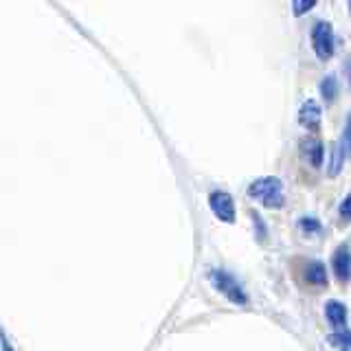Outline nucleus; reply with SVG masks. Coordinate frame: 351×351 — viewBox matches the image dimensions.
<instances>
[{
    "label": "nucleus",
    "mask_w": 351,
    "mask_h": 351,
    "mask_svg": "<svg viewBox=\"0 0 351 351\" xmlns=\"http://www.w3.org/2000/svg\"><path fill=\"white\" fill-rule=\"evenodd\" d=\"M0 347H3V351H16V349H14V345L9 343L7 334L3 332V327H0Z\"/></svg>",
    "instance_id": "14"
},
{
    "label": "nucleus",
    "mask_w": 351,
    "mask_h": 351,
    "mask_svg": "<svg viewBox=\"0 0 351 351\" xmlns=\"http://www.w3.org/2000/svg\"><path fill=\"white\" fill-rule=\"evenodd\" d=\"M340 217L343 219H351V193L343 200V204H340Z\"/></svg>",
    "instance_id": "13"
},
{
    "label": "nucleus",
    "mask_w": 351,
    "mask_h": 351,
    "mask_svg": "<svg viewBox=\"0 0 351 351\" xmlns=\"http://www.w3.org/2000/svg\"><path fill=\"white\" fill-rule=\"evenodd\" d=\"M312 47L316 51V55L321 60L332 58L334 53V29L329 22L318 20L316 25L312 27Z\"/></svg>",
    "instance_id": "3"
},
{
    "label": "nucleus",
    "mask_w": 351,
    "mask_h": 351,
    "mask_svg": "<svg viewBox=\"0 0 351 351\" xmlns=\"http://www.w3.org/2000/svg\"><path fill=\"white\" fill-rule=\"evenodd\" d=\"M351 156V112L347 117V123H345V130H343V134H340V141H338V145H336V152H334V156H332V165H329V173L336 176L340 169H343V165L345 160Z\"/></svg>",
    "instance_id": "5"
},
{
    "label": "nucleus",
    "mask_w": 351,
    "mask_h": 351,
    "mask_svg": "<svg viewBox=\"0 0 351 351\" xmlns=\"http://www.w3.org/2000/svg\"><path fill=\"white\" fill-rule=\"evenodd\" d=\"M299 226L305 230V233H318V230H321V222L314 217H303L299 222Z\"/></svg>",
    "instance_id": "12"
},
{
    "label": "nucleus",
    "mask_w": 351,
    "mask_h": 351,
    "mask_svg": "<svg viewBox=\"0 0 351 351\" xmlns=\"http://www.w3.org/2000/svg\"><path fill=\"white\" fill-rule=\"evenodd\" d=\"M321 104L316 99H305L301 110H299V123L307 130H318L321 128Z\"/></svg>",
    "instance_id": "7"
},
{
    "label": "nucleus",
    "mask_w": 351,
    "mask_h": 351,
    "mask_svg": "<svg viewBox=\"0 0 351 351\" xmlns=\"http://www.w3.org/2000/svg\"><path fill=\"white\" fill-rule=\"evenodd\" d=\"M301 152H303V156L307 158V162L314 165V167H318V165L323 162V143L318 141V138H312V136H305L301 138Z\"/></svg>",
    "instance_id": "8"
},
{
    "label": "nucleus",
    "mask_w": 351,
    "mask_h": 351,
    "mask_svg": "<svg viewBox=\"0 0 351 351\" xmlns=\"http://www.w3.org/2000/svg\"><path fill=\"white\" fill-rule=\"evenodd\" d=\"M208 204H211V211L215 213L217 219H222V222H228V224L235 222V200L228 191L213 189L208 193Z\"/></svg>",
    "instance_id": "4"
},
{
    "label": "nucleus",
    "mask_w": 351,
    "mask_h": 351,
    "mask_svg": "<svg viewBox=\"0 0 351 351\" xmlns=\"http://www.w3.org/2000/svg\"><path fill=\"white\" fill-rule=\"evenodd\" d=\"M248 195L268 208H281L285 202V186L279 178L268 176V178L252 180L248 186Z\"/></svg>",
    "instance_id": "1"
},
{
    "label": "nucleus",
    "mask_w": 351,
    "mask_h": 351,
    "mask_svg": "<svg viewBox=\"0 0 351 351\" xmlns=\"http://www.w3.org/2000/svg\"><path fill=\"white\" fill-rule=\"evenodd\" d=\"M305 281L310 285H325L327 283V274H325V266L323 261H307L305 266Z\"/></svg>",
    "instance_id": "10"
},
{
    "label": "nucleus",
    "mask_w": 351,
    "mask_h": 351,
    "mask_svg": "<svg viewBox=\"0 0 351 351\" xmlns=\"http://www.w3.org/2000/svg\"><path fill=\"white\" fill-rule=\"evenodd\" d=\"M332 268H334V274L343 283H347L351 279V248L347 241L340 244L338 250L332 255Z\"/></svg>",
    "instance_id": "6"
},
{
    "label": "nucleus",
    "mask_w": 351,
    "mask_h": 351,
    "mask_svg": "<svg viewBox=\"0 0 351 351\" xmlns=\"http://www.w3.org/2000/svg\"><path fill=\"white\" fill-rule=\"evenodd\" d=\"M310 7H314V3H296L294 5V11H296V14H301V11H307Z\"/></svg>",
    "instance_id": "15"
},
{
    "label": "nucleus",
    "mask_w": 351,
    "mask_h": 351,
    "mask_svg": "<svg viewBox=\"0 0 351 351\" xmlns=\"http://www.w3.org/2000/svg\"><path fill=\"white\" fill-rule=\"evenodd\" d=\"M321 93H323V97L327 99V101H332V99L338 95V80L334 75H327L325 80L321 82Z\"/></svg>",
    "instance_id": "11"
},
{
    "label": "nucleus",
    "mask_w": 351,
    "mask_h": 351,
    "mask_svg": "<svg viewBox=\"0 0 351 351\" xmlns=\"http://www.w3.org/2000/svg\"><path fill=\"white\" fill-rule=\"evenodd\" d=\"M347 75H349V84H351V58L347 60Z\"/></svg>",
    "instance_id": "16"
},
{
    "label": "nucleus",
    "mask_w": 351,
    "mask_h": 351,
    "mask_svg": "<svg viewBox=\"0 0 351 351\" xmlns=\"http://www.w3.org/2000/svg\"><path fill=\"white\" fill-rule=\"evenodd\" d=\"M325 316H327L329 325H332L334 329H343L345 323H347V307L340 301H329L325 305Z\"/></svg>",
    "instance_id": "9"
},
{
    "label": "nucleus",
    "mask_w": 351,
    "mask_h": 351,
    "mask_svg": "<svg viewBox=\"0 0 351 351\" xmlns=\"http://www.w3.org/2000/svg\"><path fill=\"white\" fill-rule=\"evenodd\" d=\"M208 279H211V283L215 285L217 292H222L228 301H233L237 305H246L248 303V294L246 290L241 288V283L233 277L230 272L222 270V268H215L208 272Z\"/></svg>",
    "instance_id": "2"
}]
</instances>
